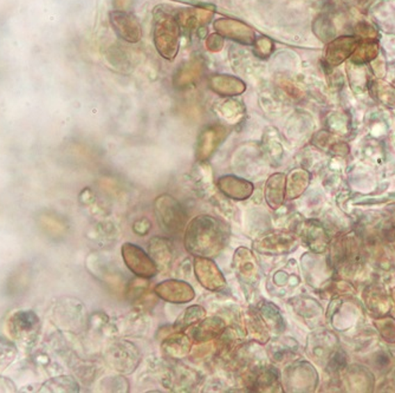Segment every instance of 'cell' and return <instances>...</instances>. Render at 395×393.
Returning a JSON list of instances; mask_svg holds the SVG:
<instances>
[{
	"label": "cell",
	"instance_id": "20",
	"mask_svg": "<svg viewBox=\"0 0 395 393\" xmlns=\"http://www.w3.org/2000/svg\"><path fill=\"white\" fill-rule=\"evenodd\" d=\"M224 324L222 320L217 318H210L200 324L194 331V338L199 342H206L209 339L214 338L222 331Z\"/></svg>",
	"mask_w": 395,
	"mask_h": 393
},
{
	"label": "cell",
	"instance_id": "27",
	"mask_svg": "<svg viewBox=\"0 0 395 393\" xmlns=\"http://www.w3.org/2000/svg\"><path fill=\"white\" fill-rule=\"evenodd\" d=\"M202 315H204V310H202V307H191V308H188V310L186 311L185 315H184V318H182L180 323L185 327L187 326V325L190 326L191 324L198 321L199 319L202 318Z\"/></svg>",
	"mask_w": 395,
	"mask_h": 393
},
{
	"label": "cell",
	"instance_id": "29",
	"mask_svg": "<svg viewBox=\"0 0 395 393\" xmlns=\"http://www.w3.org/2000/svg\"><path fill=\"white\" fill-rule=\"evenodd\" d=\"M356 32L357 37L362 40H376V28H371V25L366 23H361L356 26Z\"/></svg>",
	"mask_w": 395,
	"mask_h": 393
},
{
	"label": "cell",
	"instance_id": "15",
	"mask_svg": "<svg viewBox=\"0 0 395 393\" xmlns=\"http://www.w3.org/2000/svg\"><path fill=\"white\" fill-rule=\"evenodd\" d=\"M275 247L271 249L270 254H284V253L291 252V247L293 244V237L283 234H275V235H266L256 242V249L258 252L268 253L270 248Z\"/></svg>",
	"mask_w": 395,
	"mask_h": 393
},
{
	"label": "cell",
	"instance_id": "14",
	"mask_svg": "<svg viewBox=\"0 0 395 393\" xmlns=\"http://www.w3.org/2000/svg\"><path fill=\"white\" fill-rule=\"evenodd\" d=\"M302 237L305 244H308L310 249L315 253H322L327 249L328 246V236L324 232L322 226L315 222H308L305 227L302 228Z\"/></svg>",
	"mask_w": 395,
	"mask_h": 393
},
{
	"label": "cell",
	"instance_id": "16",
	"mask_svg": "<svg viewBox=\"0 0 395 393\" xmlns=\"http://www.w3.org/2000/svg\"><path fill=\"white\" fill-rule=\"evenodd\" d=\"M243 259L245 261V264L241 265L237 262L238 278L241 279L243 285H253L257 283L258 273L256 261L253 260L252 254L244 248L239 249Z\"/></svg>",
	"mask_w": 395,
	"mask_h": 393
},
{
	"label": "cell",
	"instance_id": "12",
	"mask_svg": "<svg viewBox=\"0 0 395 393\" xmlns=\"http://www.w3.org/2000/svg\"><path fill=\"white\" fill-rule=\"evenodd\" d=\"M204 71V62L202 58L191 59L190 62L182 64L174 75V87L186 89L193 85L200 79Z\"/></svg>",
	"mask_w": 395,
	"mask_h": 393
},
{
	"label": "cell",
	"instance_id": "11",
	"mask_svg": "<svg viewBox=\"0 0 395 393\" xmlns=\"http://www.w3.org/2000/svg\"><path fill=\"white\" fill-rule=\"evenodd\" d=\"M209 87L214 94L222 97H236L244 94L246 84L241 78L231 75H213L209 78Z\"/></svg>",
	"mask_w": 395,
	"mask_h": 393
},
{
	"label": "cell",
	"instance_id": "28",
	"mask_svg": "<svg viewBox=\"0 0 395 393\" xmlns=\"http://www.w3.org/2000/svg\"><path fill=\"white\" fill-rule=\"evenodd\" d=\"M206 47L211 52L222 51L224 47V37L219 33H212L206 40Z\"/></svg>",
	"mask_w": 395,
	"mask_h": 393
},
{
	"label": "cell",
	"instance_id": "10",
	"mask_svg": "<svg viewBox=\"0 0 395 393\" xmlns=\"http://www.w3.org/2000/svg\"><path fill=\"white\" fill-rule=\"evenodd\" d=\"M218 188L226 197L232 200H246L253 193V185L241 177L227 175L218 180Z\"/></svg>",
	"mask_w": 395,
	"mask_h": 393
},
{
	"label": "cell",
	"instance_id": "23",
	"mask_svg": "<svg viewBox=\"0 0 395 393\" xmlns=\"http://www.w3.org/2000/svg\"><path fill=\"white\" fill-rule=\"evenodd\" d=\"M376 97L386 106H395V89L389 84L376 83Z\"/></svg>",
	"mask_w": 395,
	"mask_h": 393
},
{
	"label": "cell",
	"instance_id": "7",
	"mask_svg": "<svg viewBox=\"0 0 395 393\" xmlns=\"http://www.w3.org/2000/svg\"><path fill=\"white\" fill-rule=\"evenodd\" d=\"M10 330L13 338L30 342L37 338L40 330V318L32 311H20L10 320Z\"/></svg>",
	"mask_w": 395,
	"mask_h": 393
},
{
	"label": "cell",
	"instance_id": "17",
	"mask_svg": "<svg viewBox=\"0 0 395 393\" xmlns=\"http://www.w3.org/2000/svg\"><path fill=\"white\" fill-rule=\"evenodd\" d=\"M379 55V44L376 40L360 42L355 51L350 57V60L356 65H364L376 59Z\"/></svg>",
	"mask_w": 395,
	"mask_h": 393
},
{
	"label": "cell",
	"instance_id": "24",
	"mask_svg": "<svg viewBox=\"0 0 395 393\" xmlns=\"http://www.w3.org/2000/svg\"><path fill=\"white\" fill-rule=\"evenodd\" d=\"M219 111L226 119H231V118H236L239 115L243 114L244 109L241 106V103L229 99V101L223 103L222 106L219 108Z\"/></svg>",
	"mask_w": 395,
	"mask_h": 393
},
{
	"label": "cell",
	"instance_id": "22",
	"mask_svg": "<svg viewBox=\"0 0 395 393\" xmlns=\"http://www.w3.org/2000/svg\"><path fill=\"white\" fill-rule=\"evenodd\" d=\"M273 47H275V44L273 40L268 37H259V38H256L253 43V53L258 58H269L270 56L273 55Z\"/></svg>",
	"mask_w": 395,
	"mask_h": 393
},
{
	"label": "cell",
	"instance_id": "8",
	"mask_svg": "<svg viewBox=\"0 0 395 393\" xmlns=\"http://www.w3.org/2000/svg\"><path fill=\"white\" fill-rule=\"evenodd\" d=\"M123 258L127 266L133 273L141 278H152L158 273V268L143 249L135 244H127L122 248Z\"/></svg>",
	"mask_w": 395,
	"mask_h": 393
},
{
	"label": "cell",
	"instance_id": "5",
	"mask_svg": "<svg viewBox=\"0 0 395 393\" xmlns=\"http://www.w3.org/2000/svg\"><path fill=\"white\" fill-rule=\"evenodd\" d=\"M214 28L224 38L234 40L243 45H253L256 40V33L249 25L241 20L232 18H219L214 22Z\"/></svg>",
	"mask_w": 395,
	"mask_h": 393
},
{
	"label": "cell",
	"instance_id": "19",
	"mask_svg": "<svg viewBox=\"0 0 395 393\" xmlns=\"http://www.w3.org/2000/svg\"><path fill=\"white\" fill-rule=\"evenodd\" d=\"M173 244L168 239H162V237H155L150 242V253L154 256V259L158 261L159 264L162 266H166V264L170 262L172 256H173Z\"/></svg>",
	"mask_w": 395,
	"mask_h": 393
},
{
	"label": "cell",
	"instance_id": "18",
	"mask_svg": "<svg viewBox=\"0 0 395 393\" xmlns=\"http://www.w3.org/2000/svg\"><path fill=\"white\" fill-rule=\"evenodd\" d=\"M310 182V175L308 172L297 169L290 174L289 180H287V193L289 199H296L305 193V188Z\"/></svg>",
	"mask_w": 395,
	"mask_h": 393
},
{
	"label": "cell",
	"instance_id": "6",
	"mask_svg": "<svg viewBox=\"0 0 395 393\" xmlns=\"http://www.w3.org/2000/svg\"><path fill=\"white\" fill-rule=\"evenodd\" d=\"M226 136L227 129L225 126L220 124L206 126L198 137L197 160L200 162L207 161L216 153Z\"/></svg>",
	"mask_w": 395,
	"mask_h": 393
},
{
	"label": "cell",
	"instance_id": "4",
	"mask_svg": "<svg viewBox=\"0 0 395 393\" xmlns=\"http://www.w3.org/2000/svg\"><path fill=\"white\" fill-rule=\"evenodd\" d=\"M360 42L361 40L357 35H342L330 40L324 52V63L329 67H339L352 57Z\"/></svg>",
	"mask_w": 395,
	"mask_h": 393
},
{
	"label": "cell",
	"instance_id": "30",
	"mask_svg": "<svg viewBox=\"0 0 395 393\" xmlns=\"http://www.w3.org/2000/svg\"><path fill=\"white\" fill-rule=\"evenodd\" d=\"M393 299H394L395 301V288L393 290Z\"/></svg>",
	"mask_w": 395,
	"mask_h": 393
},
{
	"label": "cell",
	"instance_id": "13",
	"mask_svg": "<svg viewBox=\"0 0 395 393\" xmlns=\"http://www.w3.org/2000/svg\"><path fill=\"white\" fill-rule=\"evenodd\" d=\"M287 192V177L283 174H273L265 185V199L273 209L280 208Z\"/></svg>",
	"mask_w": 395,
	"mask_h": 393
},
{
	"label": "cell",
	"instance_id": "9",
	"mask_svg": "<svg viewBox=\"0 0 395 393\" xmlns=\"http://www.w3.org/2000/svg\"><path fill=\"white\" fill-rule=\"evenodd\" d=\"M111 22L116 33L128 43H138L141 40L143 30L138 20L128 12L114 11L111 13Z\"/></svg>",
	"mask_w": 395,
	"mask_h": 393
},
{
	"label": "cell",
	"instance_id": "21",
	"mask_svg": "<svg viewBox=\"0 0 395 393\" xmlns=\"http://www.w3.org/2000/svg\"><path fill=\"white\" fill-rule=\"evenodd\" d=\"M17 347L6 339L0 338V371L5 370L16 358Z\"/></svg>",
	"mask_w": 395,
	"mask_h": 393
},
{
	"label": "cell",
	"instance_id": "25",
	"mask_svg": "<svg viewBox=\"0 0 395 393\" xmlns=\"http://www.w3.org/2000/svg\"><path fill=\"white\" fill-rule=\"evenodd\" d=\"M376 326L379 327L381 335L383 338L387 339V342H395V323L393 319H385V320H380L379 323H376Z\"/></svg>",
	"mask_w": 395,
	"mask_h": 393
},
{
	"label": "cell",
	"instance_id": "2",
	"mask_svg": "<svg viewBox=\"0 0 395 393\" xmlns=\"http://www.w3.org/2000/svg\"><path fill=\"white\" fill-rule=\"evenodd\" d=\"M180 28H182L175 17L161 8L155 10L153 28L155 47L159 55L167 60H173L178 55Z\"/></svg>",
	"mask_w": 395,
	"mask_h": 393
},
{
	"label": "cell",
	"instance_id": "1",
	"mask_svg": "<svg viewBox=\"0 0 395 393\" xmlns=\"http://www.w3.org/2000/svg\"><path fill=\"white\" fill-rule=\"evenodd\" d=\"M225 240L224 226L207 215L194 217L186 229V249L199 258L217 256L224 247Z\"/></svg>",
	"mask_w": 395,
	"mask_h": 393
},
{
	"label": "cell",
	"instance_id": "26",
	"mask_svg": "<svg viewBox=\"0 0 395 393\" xmlns=\"http://www.w3.org/2000/svg\"><path fill=\"white\" fill-rule=\"evenodd\" d=\"M315 24H319V25H320L319 28H317V26H314V31H315V33L320 37V40H332L330 37H332V32H330V23H329L328 20H327V18H324V17L321 16Z\"/></svg>",
	"mask_w": 395,
	"mask_h": 393
},
{
	"label": "cell",
	"instance_id": "3",
	"mask_svg": "<svg viewBox=\"0 0 395 393\" xmlns=\"http://www.w3.org/2000/svg\"><path fill=\"white\" fill-rule=\"evenodd\" d=\"M154 206L159 224L167 234L175 235L185 228L187 212L179 201L165 194L155 200Z\"/></svg>",
	"mask_w": 395,
	"mask_h": 393
}]
</instances>
